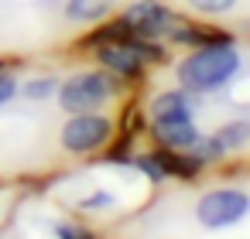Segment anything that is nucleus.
Here are the masks:
<instances>
[{"instance_id": "4468645a", "label": "nucleus", "mask_w": 250, "mask_h": 239, "mask_svg": "<svg viewBox=\"0 0 250 239\" xmlns=\"http://www.w3.org/2000/svg\"><path fill=\"white\" fill-rule=\"evenodd\" d=\"M14 92H18V82H14L11 75H0V103H7Z\"/></svg>"}, {"instance_id": "6e6552de", "label": "nucleus", "mask_w": 250, "mask_h": 239, "mask_svg": "<svg viewBox=\"0 0 250 239\" xmlns=\"http://www.w3.org/2000/svg\"><path fill=\"white\" fill-rule=\"evenodd\" d=\"M195 106L199 103L185 92H161L151 103V120H192Z\"/></svg>"}, {"instance_id": "9d476101", "label": "nucleus", "mask_w": 250, "mask_h": 239, "mask_svg": "<svg viewBox=\"0 0 250 239\" xmlns=\"http://www.w3.org/2000/svg\"><path fill=\"white\" fill-rule=\"evenodd\" d=\"M65 14H69V21H100L110 14V4L106 0H69Z\"/></svg>"}, {"instance_id": "20e7f679", "label": "nucleus", "mask_w": 250, "mask_h": 239, "mask_svg": "<svg viewBox=\"0 0 250 239\" xmlns=\"http://www.w3.org/2000/svg\"><path fill=\"white\" fill-rule=\"evenodd\" d=\"M113 133V123L106 116H100L96 110L89 113H72V120L62 127V147L69 154H89L100 150Z\"/></svg>"}, {"instance_id": "f8f14e48", "label": "nucleus", "mask_w": 250, "mask_h": 239, "mask_svg": "<svg viewBox=\"0 0 250 239\" xmlns=\"http://www.w3.org/2000/svg\"><path fill=\"white\" fill-rule=\"evenodd\" d=\"M185 4L195 14H226V11H233L240 4V0H185Z\"/></svg>"}, {"instance_id": "f03ea898", "label": "nucleus", "mask_w": 250, "mask_h": 239, "mask_svg": "<svg viewBox=\"0 0 250 239\" xmlns=\"http://www.w3.org/2000/svg\"><path fill=\"white\" fill-rule=\"evenodd\" d=\"M55 92H59V106L65 113H89V110H100L110 99L113 82L103 72H76Z\"/></svg>"}, {"instance_id": "0eeeda50", "label": "nucleus", "mask_w": 250, "mask_h": 239, "mask_svg": "<svg viewBox=\"0 0 250 239\" xmlns=\"http://www.w3.org/2000/svg\"><path fill=\"white\" fill-rule=\"evenodd\" d=\"M154 137H158L168 150H188L202 133L195 130L192 120H154Z\"/></svg>"}, {"instance_id": "ddd939ff", "label": "nucleus", "mask_w": 250, "mask_h": 239, "mask_svg": "<svg viewBox=\"0 0 250 239\" xmlns=\"http://www.w3.org/2000/svg\"><path fill=\"white\" fill-rule=\"evenodd\" d=\"M55 89H59V86H55L52 79H38V82H28V86H24V96H28V99H45V96L55 92Z\"/></svg>"}, {"instance_id": "1a4fd4ad", "label": "nucleus", "mask_w": 250, "mask_h": 239, "mask_svg": "<svg viewBox=\"0 0 250 239\" xmlns=\"http://www.w3.org/2000/svg\"><path fill=\"white\" fill-rule=\"evenodd\" d=\"M216 140L223 144V150H240L250 144V120H229L216 130Z\"/></svg>"}, {"instance_id": "2eb2a0df", "label": "nucleus", "mask_w": 250, "mask_h": 239, "mask_svg": "<svg viewBox=\"0 0 250 239\" xmlns=\"http://www.w3.org/2000/svg\"><path fill=\"white\" fill-rule=\"evenodd\" d=\"M55 232H59V236H79L72 225H55Z\"/></svg>"}, {"instance_id": "423d86ee", "label": "nucleus", "mask_w": 250, "mask_h": 239, "mask_svg": "<svg viewBox=\"0 0 250 239\" xmlns=\"http://www.w3.org/2000/svg\"><path fill=\"white\" fill-rule=\"evenodd\" d=\"M100 62L110 69V72H117V75H137L141 72V55L134 52V45L130 41H103L100 45Z\"/></svg>"}, {"instance_id": "f257e3e1", "label": "nucleus", "mask_w": 250, "mask_h": 239, "mask_svg": "<svg viewBox=\"0 0 250 239\" xmlns=\"http://www.w3.org/2000/svg\"><path fill=\"white\" fill-rule=\"evenodd\" d=\"M240 69V55L229 41H212V45H199V52H192L182 65H178V79L185 89L192 92H212L223 89Z\"/></svg>"}, {"instance_id": "9b49d317", "label": "nucleus", "mask_w": 250, "mask_h": 239, "mask_svg": "<svg viewBox=\"0 0 250 239\" xmlns=\"http://www.w3.org/2000/svg\"><path fill=\"white\" fill-rule=\"evenodd\" d=\"M175 41L182 45H212V41H229L226 35H216V31H199V28H185V31H171Z\"/></svg>"}, {"instance_id": "7ed1b4c3", "label": "nucleus", "mask_w": 250, "mask_h": 239, "mask_svg": "<svg viewBox=\"0 0 250 239\" xmlns=\"http://www.w3.org/2000/svg\"><path fill=\"white\" fill-rule=\"evenodd\" d=\"M250 212V195L240 191V188H212L199 198L195 205V219L206 225V229H226V225H236L243 215Z\"/></svg>"}, {"instance_id": "39448f33", "label": "nucleus", "mask_w": 250, "mask_h": 239, "mask_svg": "<svg viewBox=\"0 0 250 239\" xmlns=\"http://www.w3.org/2000/svg\"><path fill=\"white\" fill-rule=\"evenodd\" d=\"M124 24L144 38H154V35H165L171 31V18L165 7H158L154 0H144V4H134L127 14H124Z\"/></svg>"}]
</instances>
